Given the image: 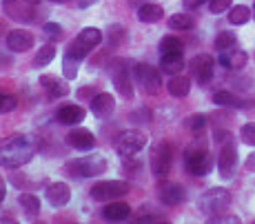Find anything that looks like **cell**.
<instances>
[{"label": "cell", "mask_w": 255, "mask_h": 224, "mask_svg": "<svg viewBox=\"0 0 255 224\" xmlns=\"http://www.w3.org/2000/svg\"><path fill=\"white\" fill-rule=\"evenodd\" d=\"M189 91H191V78L178 74L169 80V94L173 98H184V96H189Z\"/></svg>", "instance_id": "obj_26"}, {"label": "cell", "mask_w": 255, "mask_h": 224, "mask_svg": "<svg viewBox=\"0 0 255 224\" xmlns=\"http://www.w3.org/2000/svg\"><path fill=\"white\" fill-rule=\"evenodd\" d=\"M109 76H111V82H114L118 94L125 100H133L135 91H133V82H131V76L133 74L127 69V60H116L109 69Z\"/></svg>", "instance_id": "obj_10"}, {"label": "cell", "mask_w": 255, "mask_h": 224, "mask_svg": "<svg viewBox=\"0 0 255 224\" xmlns=\"http://www.w3.org/2000/svg\"><path fill=\"white\" fill-rule=\"evenodd\" d=\"M29 2H33V4H36V2H40V0H29Z\"/></svg>", "instance_id": "obj_48"}, {"label": "cell", "mask_w": 255, "mask_h": 224, "mask_svg": "<svg viewBox=\"0 0 255 224\" xmlns=\"http://www.w3.org/2000/svg\"><path fill=\"white\" fill-rule=\"evenodd\" d=\"M7 47L16 53L29 51L33 47V36L27 29H13V31L7 33Z\"/></svg>", "instance_id": "obj_20"}, {"label": "cell", "mask_w": 255, "mask_h": 224, "mask_svg": "<svg viewBox=\"0 0 255 224\" xmlns=\"http://www.w3.org/2000/svg\"><path fill=\"white\" fill-rule=\"evenodd\" d=\"M125 33H127L125 27L111 25L109 29H107V40H109L111 47H118V45H122V42H125Z\"/></svg>", "instance_id": "obj_33"}, {"label": "cell", "mask_w": 255, "mask_h": 224, "mask_svg": "<svg viewBox=\"0 0 255 224\" xmlns=\"http://www.w3.org/2000/svg\"><path fill=\"white\" fill-rule=\"evenodd\" d=\"M180 51H184V45L180 38H175V36L162 38V42H160V53H180Z\"/></svg>", "instance_id": "obj_31"}, {"label": "cell", "mask_w": 255, "mask_h": 224, "mask_svg": "<svg viewBox=\"0 0 255 224\" xmlns=\"http://www.w3.org/2000/svg\"><path fill=\"white\" fill-rule=\"evenodd\" d=\"M235 42H238L235 33H231V31H222V33H218V38H215V49H218V51L233 49Z\"/></svg>", "instance_id": "obj_32"}, {"label": "cell", "mask_w": 255, "mask_h": 224, "mask_svg": "<svg viewBox=\"0 0 255 224\" xmlns=\"http://www.w3.org/2000/svg\"><path fill=\"white\" fill-rule=\"evenodd\" d=\"M204 2H209V0H182V4H184V9H198V7H202Z\"/></svg>", "instance_id": "obj_42"}, {"label": "cell", "mask_w": 255, "mask_h": 224, "mask_svg": "<svg viewBox=\"0 0 255 224\" xmlns=\"http://www.w3.org/2000/svg\"><path fill=\"white\" fill-rule=\"evenodd\" d=\"M213 102L215 105H220V107H229V109H247L249 107V100H244L242 96L233 94V91H227V89L215 91Z\"/></svg>", "instance_id": "obj_24"}, {"label": "cell", "mask_w": 255, "mask_h": 224, "mask_svg": "<svg viewBox=\"0 0 255 224\" xmlns=\"http://www.w3.org/2000/svg\"><path fill=\"white\" fill-rule=\"evenodd\" d=\"M251 11H253V20H255V2H253V9H251Z\"/></svg>", "instance_id": "obj_47"}, {"label": "cell", "mask_w": 255, "mask_h": 224, "mask_svg": "<svg viewBox=\"0 0 255 224\" xmlns=\"http://www.w3.org/2000/svg\"><path fill=\"white\" fill-rule=\"evenodd\" d=\"M2 9L9 18L18 22L33 20V2H29V0H2Z\"/></svg>", "instance_id": "obj_14"}, {"label": "cell", "mask_w": 255, "mask_h": 224, "mask_svg": "<svg viewBox=\"0 0 255 224\" xmlns=\"http://www.w3.org/2000/svg\"><path fill=\"white\" fill-rule=\"evenodd\" d=\"M129 216H131V207L127 202H122V200H111L102 209V218L109 222H122Z\"/></svg>", "instance_id": "obj_22"}, {"label": "cell", "mask_w": 255, "mask_h": 224, "mask_svg": "<svg viewBox=\"0 0 255 224\" xmlns=\"http://www.w3.org/2000/svg\"><path fill=\"white\" fill-rule=\"evenodd\" d=\"M85 107L76 105V102H67V105H60L56 111V120L60 124H67V126H76L85 120Z\"/></svg>", "instance_id": "obj_17"}, {"label": "cell", "mask_w": 255, "mask_h": 224, "mask_svg": "<svg viewBox=\"0 0 255 224\" xmlns=\"http://www.w3.org/2000/svg\"><path fill=\"white\" fill-rule=\"evenodd\" d=\"M184 126L191 131H202L204 126H207V115H191V118L184 120Z\"/></svg>", "instance_id": "obj_35"}, {"label": "cell", "mask_w": 255, "mask_h": 224, "mask_svg": "<svg viewBox=\"0 0 255 224\" xmlns=\"http://www.w3.org/2000/svg\"><path fill=\"white\" fill-rule=\"evenodd\" d=\"M38 82H40V87L49 94V98H65V96H69V85H67V78H58V76H51V74H42L38 78Z\"/></svg>", "instance_id": "obj_15"}, {"label": "cell", "mask_w": 255, "mask_h": 224, "mask_svg": "<svg viewBox=\"0 0 255 224\" xmlns=\"http://www.w3.org/2000/svg\"><path fill=\"white\" fill-rule=\"evenodd\" d=\"M244 167H247V171H253V173H255V151H253V153H249V158H247V162H244Z\"/></svg>", "instance_id": "obj_43"}, {"label": "cell", "mask_w": 255, "mask_h": 224, "mask_svg": "<svg viewBox=\"0 0 255 224\" xmlns=\"http://www.w3.org/2000/svg\"><path fill=\"white\" fill-rule=\"evenodd\" d=\"M45 196H47V202L51 204L53 209H62L71 202V189L67 182H51L47 187Z\"/></svg>", "instance_id": "obj_18"}, {"label": "cell", "mask_w": 255, "mask_h": 224, "mask_svg": "<svg viewBox=\"0 0 255 224\" xmlns=\"http://www.w3.org/2000/svg\"><path fill=\"white\" fill-rule=\"evenodd\" d=\"M213 140L220 144H224V142H229V140H233V135H231V131H215Z\"/></svg>", "instance_id": "obj_41"}, {"label": "cell", "mask_w": 255, "mask_h": 224, "mask_svg": "<svg viewBox=\"0 0 255 224\" xmlns=\"http://www.w3.org/2000/svg\"><path fill=\"white\" fill-rule=\"evenodd\" d=\"M138 222H164V218L158 211L146 213V216H138Z\"/></svg>", "instance_id": "obj_39"}, {"label": "cell", "mask_w": 255, "mask_h": 224, "mask_svg": "<svg viewBox=\"0 0 255 224\" xmlns=\"http://www.w3.org/2000/svg\"><path fill=\"white\" fill-rule=\"evenodd\" d=\"M18 202H20L22 211L27 213V218H36L38 213H40V198L33 196V193H22V196L18 198Z\"/></svg>", "instance_id": "obj_27"}, {"label": "cell", "mask_w": 255, "mask_h": 224, "mask_svg": "<svg viewBox=\"0 0 255 224\" xmlns=\"http://www.w3.org/2000/svg\"><path fill=\"white\" fill-rule=\"evenodd\" d=\"M62 171L69 178L82 180V178H96L107 171V160L102 155H85V158H76L62 164Z\"/></svg>", "instance_id": "obj_3"}, {"label": "cell", "mask_w": 255, "mask_h": 224, "mask_svg": "<svg viewBox=\"0 0 255 224\" xmlns=\"http://www.w3.org/2000/svg\"><path fill=\"white\" fill-rule=\"evenodd\" d=\"M89 107H91V113L98 120H107L116 111V98L111 94H107V91H100V94H96L91 98Z\"/></svg>", "instance_id": "obj_16"}, {"label": "cell", "mask_w": 255, "mask_h": 224, "mask_svg": "<svg viewBox=\"0 0 255 224\" xmlns=\"http://www.w3.org/2000/svg\"><path fill=\"white\" fill-rule=\"evenodd\" d=\"M146 142H149V138L142 131H135V129L122 131L116 138V153L120 158H131V155H138L146 147Z\"/></svg>", "instance_id": "obj_7"}, {"label": "cell", "mask_w": 255, "mask_h": 224, "mask_svg": "<svg viewBox=\"0 0 255 224\" xmlns=\"http://www.w3.org/2000/svg\"><path fill=\"white\" fill-rule=\"evenodd\" d=\"M211 13H224L227 9H231V0H209Z\"/></svg>", "instance_id": "obj_38"}, {"label": "cell", "mask_w": 255, "mask_h": 224, "mask_svg": "<svg viewBox=\"0 0 255 224\" xmlns=\"http://www.w3.org/2000/svg\"><path fill=\"white\" fill-rule=\"evenodd\" d=\"M209 222H213V224H224V222H231V224H238L240 222V218H235V216H218V218H211Z\"/></svg>", "instance_id": "obj_40"}, {"label": "cell", "mask_w": 255, "mask_h": 224, "mask_svg": "<svg viewBox=\"0 0 255 224\" xmlns=\"http://www.w3.org/2000/svg\"><path fill=\"white\" fill-rule=\"evenodd\" d=\"M131 74L133 80L138 85V89H142L146 96H155L162 87V78H160V69H155L153 65H146V62H135L131 67Z\"/></svg>", "instance_id": "obj_6"}, {"label": "cell", "mask_w": 255, "mask_h": 224, "mask_svg": "<svg viewBox=\"0 0 255 224\" xmlns=\"http://www.w3.org/2000/svg\"><path fill=\"white\" fill-rule=\"evenodd\" d=\"M173 167V149L169 142H158L151 151V171L158 180L169 178Z\"/></svg>", "instance_id": "obj_9"}, {"label": "cell", "mask_w": 255, "mask_h": 224, "mask_svg": "<svg viewBox=\"0 0 255 224\" xmlns=\"http://www.w3.org/2000/svg\"><path fill=\"white\" fill-rule=\"evenodd\" d=\"M184 69V56L180 53H160V71L169 76H178Z\"/></svg>", "instance_id": "obj_23"}, {"label": "cell", "mask_w": 255, "mask_h": 224, "mask_svg": "<svg viewBox=\"0 0 255 224\" xmlns=\"http://www.w3.org/2000/svg\"><path fill=\"white\" fill-rule=\"evenodd\" d=\"M235 169H238V147H235L233 140H229V142L222 144V151H220V158H218L220 178L231 180L235 175Z\"/></svg>", "instance_id": "obj_11"}, {"label": "cell", "mask_w": 255, "mask_h": 224, "mask_svg": "<svg viewBox=\"0 0 255 224\" xmlns=\"http://www.w3.org/2000/svg\"><path fill=\"white\" fill-rule=\"evenodd\" d=\"M96 2H98V0H80V2H78V7H80V9H89Z\"/></svg>", "instance_id": "obj_45"}, {"label": "cell", "mask_w": 255, "mask_h": 224, "mask_svg": "<svg viewBox=\"0 0 255 224\" xmlns=\"http://www.w3.org/2000/svg\"><path fill=\"white\" fill-rule=\"evenodd\" d=\"M16 105H18V100L13 98V96H7V94H4L2 100H0V115L11 113V111L16 109Z\"/></svg>", "instance_id": "obj_36"}, {"label": "cell", "mask_w": 255, "mask_h": 224, "mask_svg": "<svg viewBox=\"0 0 255 224\" xmlns=\"http://www.w3.org/2000/svg\"><path fill=\"white\" fill-rule=\"evenodd\" d=\"M102 38H105L102 31L96 27H85L73 36V40L69 42V47H67V51H65V60H62V76H65L67 80H76L82 60L100 45Z\"/></svg>", "instance_id": "obj_1"}, {"label": "cell", "mask_w": 255, "mask_h": 224, "mask_svg": "<svg viewBox=\"0 0 255 224\" xmlns=\"http://www.w3.org/2000/svg\"><path fill=\"white\" fill-rule=\"evenodd\" d=\"M67 142H69V147L76 149V151H91L96 147V135H93L91 131L76 126V129H71L69 133H67Z\"/></svg>", "instance_id": "obj_19"}, {"label": "cell", "mask_w": 255, "mask_h": 224, "mask_svg": "<svg viewBox=\"0 0 255 224\" xmlns=\"http://www.w3.org/2000/svg\"><path fill=\"white\" fill-rule=\"evenodd\" d=\"M160 202L166 204V207H178L186 200V191L180 182H173V180H162L160 182Z\"/></svg>", "instance_id": "obj_13"}, {"label": "cell", "mask_w": 255, "mask_h": 224, "mask_svg": "<svg viewBox=\"0 0 255 224\" xmlns=\"http://www.w3.org/2000/svg\"><path fill=\"white\" fill-rule=\"evenodd\" d=\"M42 31L47 33L51 40H60L62 38V27L56 25V22H45V27H42Z\"/></svg>", "instance_id": "obj_37"}, {"label": "cell", "mask_w": 255, "mask_h": 224, "mask_svg": "<svg viewBox=\"0 0 255 224\" xmlns=\"http://www.w3.org/2000/svg\"><path fill=\"white\" fill-rule=\"evenodd\" d=\"M49 2H53V4H65V2H69V0H49Z\"/></svg>", "instance_id": "obj_46"}, {"label": "cell", "mask_w": 255, "mask_h": 224, "mask_svg": "<svg viewBox=\"0 0 255 224\" xmlns=\"http://www.w3.org/2000/svg\"><path fill=\"white\" fill-rule=\"evenodd\" d=\"M138 18H140L142 22H146V25H151V22H160L164 18V9L160 7V4L144 2L138 9Z\"/></svg>", "instance_id": "obj_25"}, {"label": "cell", "mask_w": 255, "mask_h": 224, "mask_svg": "<svg viewBox=\"0 0 255 224\" xmlns=\"http://www.w3.org/2000/svg\"><path fill=\"white\" fill-rule=\"evenodd\" d=\"M229 204H231V193H229L224 187L209 189V191H204L202 196H200V200H198V209L207 216V220L227 213Z\"/></svg>", "instance_id": "obj_4"}, {"label": "cell", "mask_w": 255, "mask_h": 224, "mask_svg": "<svg viewBox=\"0 0 255 224\" xmlns=\"http://www.w3.org/2000/svg\"><path fill=\"white\" fill-rule=\"evenodd\" d=\"M240 138L247 147H255V122H247L240 129Z\"/></svg>", "instance_id": "obj_34"}, {"label": "cell", "mask_w": 255, "mask_h": 224, "mask_svg": "<svg viewBox=\"0 0 255 224\" xmlns=\"http://www.w3.org/2000/svg\"><path fill=\"white\" fill-rule=\"evenodd\" d=\"M4 196H7V182H4V178L0 175V202L4 200Z\"/></svg>", "instance_id": "obj_44"}, {"label": "cell", "mask_w": 255, "mask_h": 224, "mask_svg": "<svg viewBox=\"0 0 255 224\" xmlns=\"http://www.w3.org/2000/svg\"><path fill=\"white\" fill-rule=\"evenodd\" d=\"M2 96H4V94H2V91H0V100H2Z\"/></svg>", "instance_id": "obj_49"}, {"label": "cell", "mask_w": 255, "mask_h": 224, "mask_svg": "<svg viewBox=\"0 0 255 224\" xmlns=\"http://www.w3.org/2000/svg\"><path fill=\"white\" fill-rule=\"evenodd\" d=\"M129 191L131 184L127 180H102L91 187V198L96 202H111V200H120V196H127Z\"/></svg>", "instance_id": "obj_8"}, {"label": "cell", "mask_w": 255, "mask_h": 224, "mask_svg": "<svg viewBox=\"0 0 255 224\" xmlns=\"http://www.w3.org/2000/svg\"><path fill=\"white\" fill-rule=\"evenodd\" d=\"M193 27H195V18L186 16V13H173L169 18V29H173V31H189Z\"/></svg>", "instance_id": "obj_29"}, {"label": "cell", "mask_w": 255, "mask_h": 224, "mask_svg": "<svg viewBox=\"0 0 255 224\" xmlns=\"http://www.w3.org/2000/svg\"><path fill=\"white\" fill-rule=\"evenodd\" d=\"M249 62V56L244 49H227V51H220V65L227 67V69H233V71H240L244 69Z\"/></svg>", "instance_id": "obj_21"}, {"label": "cell", "mask_w": 255, "mask_h": 224, "mask_svg": "<svg viewBox=\"0 0 255 224\" xmlns=\"http://www.w3.org/2000/svg\"><path fill=\"white\" fill-rule=\"evenodd\" d=\"M36 155V144L27 135H11L0 140V167L4 169H20L29 164Z\"/></svg>", "instance_id": "obj_2"}, {"label": "cell", "mask_w": 255, "mask_h": 224, "mask_svg": "<svg viewBox=\"0 0 255 224\" xmlns=\"http://www.w3.org/2000/svg\"><path fill=\"white\" fill-rule=\"evenodd\" d=\"M184 164H186V171L191 175H198V178H202V175H209L213 171V155H211V151H207L204 147H198V144H191L189 149L184 151Z\"/></svg>", "instance_id": "obj_5"}, {"label": "cell", "mask_w": 255, "mask_h": 224, "mask_svg": "<svg viewBox=\"0 0 255 224\" xmlns=\"http://www.w3.org/2000/svg\"><path fill=\"white\" fill-rule=\"evenodd\" d=\"M213 65L215 62L209 53H198V56L189 62L191 74H193L198 85H209L211 82V78H213Z\"/></svg>", "instance_id": "obj_12"}, {"label": "cell", "mask_w": 255, "mask_h": 224, "mask_svg": "<svg viewBox=\"0 0 255 224\" xmlns=\"http://www.w3.org/2000/svg\"><path fill=\"white\" fill-rule=\"evenodd\" d=\"M249 18H253V11L249 7H244V4H235V7L229 9V22L231 25H247Z\"/></svg>", "instance_id": "obj_28"}, {"label": "cell", "mask_w": 255, "mask_h": 224, "mask_svg": "<svg viewBox=\"0 0 255 224\" xmlns=\"http://www.w3.org/2000/svg\"><path fill=\"white\" fill-rule=\"evenodd\" d=\"M53 58H56V47L53 45H42L40 49H38L36 56H33V65L36 67H47Z\"/></svg>", "instance_id": "obj_30"}]
</instances>
